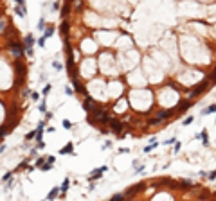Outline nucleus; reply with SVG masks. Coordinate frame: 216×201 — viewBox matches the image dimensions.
<instances>
[{
	"instance_id": "nucleus-1",
	"label": "nucleus",
	"mask_w": 216,
	"mask_h": 201,
	"mask_svg": "<svg viewBox=\"0 0 216 201\" xmlns=\"http://www.w3.org/2000/svg\"><path fill=\"white\" fill-rule=\"evenodd\" d=\"M7 49L13 52L14 58L24 56V52H25V45H24V43H20V41H9L7 43Z\"/></svg>"
},
{
	"instance_id": "nucleus-2",
	"label": "nucleus",
	"mask_w": 216,
	"mask_h": 201,
	"mask_svg": "<svg viewBox=\"0 0 216 201\" xmlns=\"http://www.w3.org/2000/svg\"><path fill=\"white\" fill-rule=\"evenodd\" d=\"M14 70H16V84H20V79L24 81L25 77V65L20 61H14Z\"/></svg>"
},
{
	"instance_id": "nucleus-3",
	"label": "nucleus",
	"mask_w": 216,
	"mask_h": 201,
	"mask_svg": "<svg viewBox=\"0 0 216 201\" xmlns=\"http://www.w3.org/2000/svg\"><path fill=\"white\" fill-rule=\"evenodd\" d=\"M24 45H25V54L33 56V45H34V36L33 34H27L24 38Z\"/></svg>"
},
{
	"instance_id": "nucleus-4",
	"label": "nucleus",
	"mask_w": 216,
	"mask_h": 201,
	"mask_svg": "<svg viewBox=\"0 0 216 201\" xmlns=\"http://www.w3.org/2000/svg\"><path fill=\"white\" fill-rule=\"evenodd\" d=\"M106 171H108V167H106V165H101V167L94 169V171L88 174V180H90V182H94V180H99V178L103 176V172H106Z\"/></svg>"
},
{
	"instance_id": "nucleus-5",
	"label": "nucleus",
	"mask_w": 216,
	"mask_h": 201,
	"mask_svg": "<svg viewBox=\"0 0 216 201\" xmlns=\"http://www.w3.org/2000/svg\"><path fill=\"white\" fill-rule=\"evenodd\" d=\"M173 115H175V110H160L159 113H157V119L162 122V120H166V119H171Z\"/></svg>"
},
{
	"instance_id": "nucleus-6",
	"label": "nucleus",
	"mask_w": 216,
	"mask_h": 201,
	"mask_svg": "<svg viewBox=\"0 0 216 201\" xmlns=\"http://www.w3.org/2000/svg\"><path fill=\"white\" fill-rule=\"evenodd\" d=\"M72 83H74V90L78 92V94H83V95H86V88L78 81V77L76 76H72Z\"/></svg>"
},
{
	"instance_id": "nucleus-7",
	"label": "nucleus",
	"mask_w": 216,
	"mask_h": 201,
	"mask_svg": "<svg viewBox=\"0 0 216 201\" xmlns=\"http://www.w3.org/2000/svg\"><path fill=\"white\" fill-rule=\"evenodd\" d=\"M108 128H110L112 131H115V133H119V131H122V128H124V126H122V122H121V120L112 119V120H110V124H108Z\"/></svg>"
},
{
	"instance_id": "nucleus-8",
	"label": "nucleus",
	"mask_w": 216,
	"mask_h": 201,
	"mask_svg": "<svg viewBox=\"0 0 216 201\" xmlns=\"http://www.w3.org/2000/svg\"><path fill=\"white\" fill-rule=\"evenodd\" d=\"M59 154H74V144L69 142L65 147H61V149H59Z\"/></svg>"
},
{
	"instance_id": "nucleus-9",
	"label": "nucleus",
	"mask_w": 216,
	"mask_h": 201,
	"mask_svg": "<svg viewBox=\"0 0 216 201\" xmlns=\"http://www.w3.org/2000/svg\"><path fill=\"white\" fill-rule=\"evenodd\" d=\"M69 187H70V178H65V180H63V183H61V187H59V190H61V196H65V194H67Z\"/></svg>"
},
{
	"instance_id": "nucleus-10",
	"label": "nucleus",
	"mask_w": 216,
	"mask_h": 201,
	"mask_svg": "<svg viewBox=\"0 0 216 201\" xmlns=\"http://www.w3.org/2000/svg\"><path fill=\"white\" fill-rule=\"evenodd\" d=\"M69 29H70V24H69L67 20H63V22H61V25H59V31H61V34L65 36V34L69 32Z\"/></svg>"
},
{
	"instance_id": "nucleus-11",
	"label": "nucleus",
	"mask_w": 216,
	"mask_h": 201,
	"mask_svg": "<svg viewBox=\"0 0 216 201\" xmlns=\"http://www.w3.org/2000/svg\"><path fill=\"white\" fill-rule=\"evenodd\" d=\"M54 31H56V27H54L52 24H49V25L45 27V32H43V36H45V38H51V36L54 34Z\"/></svg>"
},
{
	"instance_id": "nucleus-12",
	"label": "nucleus",
	"mask_w": 216,
	"mask_h": 201,
	"mask_svg": "<svg viewBox=\"0 0 216 201\" xmlns=\"http://www.w3.org/2000/svg\"><path fill=\"white\" fill-rule=\"evenodd\" d=\"M59 194H61V190H59V187H54V189H52V190H51V192L47 194V199H54V197H58Z\"/></svg>"
},
{
	"instance_id": "nucleus-13",
	"label": "nucleus",
	"mask_w": 216,
	"mask_h": 201,
	"mask_svg": "<svg viewBox=\"0 0 216 201\" xmlns=\"http://www.w3.org/2000/svg\"><path fill=\"white\" fill-rule=\"evenodd\" d=\"M209 113H216V104H211L202 110V115H209Z\"/></svg>"
},
{
	"instance_id": "nucleus-14",
	"label": "nucleus",
	"mask_w": 216,
	"mask_h": 201,
	"mask_svg": "<svg viewBox=\"0 0 216 201\" xmlns=\"http://www.w3.org/2000/svg\"><path fill=\"white\" fill-rule=\"evenodd\" d=\"M200 138H202L204 146H207V144H209V137H207V129H202V133H200Z\"/></svg>"
},
{
	"instance_id": "nucleus-15",
	"label": "nucleus",
	"mask_w": 216,
	"mask_h": 201,
	"mask_svg": "<svg viewBox=\"0 0 216 201\" xmlns=\"http://www.w3.org/2000/svg\"><path fill=\"white\" fill-rule=\"evenodd\" d=\"M45 162H47V158H43V156H38V158H36V164H34V165H36V169H40Z\"/></svg>"
},
{
	"instance_id": "nucleus-16",
	"label": "nucleus",
	"mask_w": 216,
	"mask_h": 201,
	"mask_svg": "<svg viewBox=\"0 0 216 201\" xmlns=\"http://www.w3.org/2000/svg\"><path fill=\"white\" fill-rule=\"evenodd\" d=\"M157 146H159V144H157V142L153 140V142H151L149 146H146V147H144V153H149V151H153V149H155Z\"/></svg>"
},
{
	"instance_id": "nucleus-17",
	"label": "nucleus",
	"mask_w": 216,
	"mask_h": 201,
	"mask_svg": "<svg viewBox=\"0 0 216 201\" xmlns=\"http://www.w3.org/2000/svg\"><path fill=\"white\" fill-rule=\"evenodd\" d=\"M13 174H14V171H9V172H6V174H4V176H2V180H4V182H6V183H7V182H9V180H11V178H13Z\"/></svg>"
},
{
	"instance_id": "nucleus-18",
	"label": "nucleus",
	"mask_w": 216,
	"mask_h": 201,
	"mask_svg": "<svg viewBox=\"0 0 216 201\" xmlns=\"http://www.w3.org/2000/svg\"><path fill=\"white\" fill-rule=\"evenodd\" d=\"M205 178H209V180H216V171H211V172H202Z\"/></svg>"
},
{
	"instance_id": "nucleus-19",
	"label": "nucleus",
	"mask_w": 216,
	"mask_h": 201,
	"mask_svg": "<svg viewBox=\"0 0 216 201\" xmlns=\"http://www.w3.org/2000/svg\"><path fill=\"white\" fill-rule=\"evenodd\" d=\"M45 20H43V18H40V22H38V31H45Z\"/></svg>"
},
{
	"instance_id": "nucleus-20",
	"label": "nucleus",
	"mask_w": 216,
	"mask_h": 201,
	"mask_svg": "<svg viewBox=\"0 0 216 201\" xmlns=\"http://www.w3.org/2000/svg\"><path fill=\"white\" fill-rule=\"evenodd\" d=\"M51 88H52V86H51V83H47L45 86H43V90H41V94H43V95H49V92H51Z\"/></svg>"
},
{
	"instance_id": "nucleus-21",
	"label": "nucleus",
	"mask_w": 216,
	"mask_h": 201,
	"mask_svg": "<svg viewBox=\"0 0 216 201\" xmlns=\"http://www.w3.org/2000/svg\"><path fill=\"white\" fill-rule=\"evenodd\" d=\"M45 40H47L45 36H41V38H38V41H36V45H38V47H45Z\"/></svg>"
},
{
	"instance_id": "nucleus-22",
	"label": "nucleus",
	"mask_w": 216,
	"mask_h": 201,
	"mask_svg": "<svg viewBox=\"0 0 216 201\" xmlns=\"http://www.w3.org/2000/svg\"><path fill=\"white\" fill-rule=\"evenodd\" d=\"M33 138H36V131H29L25 135V140H33Z\"/></svg>"
},
{
	"instance_id": "nucleus-23",
	"label": "nucleus",
	"mask_w": 216,
	"mask_h": 201,
	"mask_svg": "<svg viewBox=\"0 0 216 201\" xmlns=\"http://www.w3.org/2000/svg\"><path fill=\"white\" fill-rule=\"evenodd\" d=\"M40 169H41V171H51V169H52V164H49V162H45V164H43V165H41Z\"/></svg>"
},
{
	"instance_id": "nucleus-24",
	"label": "nucleus",
	"mask_w": 216,
	"mask_h": 201,
	"mask_svg": "<svg viewBox=\"0 0 216 201\" xmlns=\"http://www.w3.org/2000/svg\"><path fill=\"white\" fill-rule=\"evenodd\" d=\"M38 110L41 111V113H45V111H47V104H45V101H43V102H40V106H38Z\"/></svg>"
},
{
	"instance_id": "nucleus-25",
	"label": "nucleus",
	"mask_w": 216,
	"mask_h": 201,
	"mask_svg": "<svg viewBox=\"0 0 216 201\" xmlns=\"http://www.w3.org/2000/svg\"><path fill=\"white\" fill-rule=\"evenodd\" d=\"M31 99H33L34 102H38V101H40V94H38V92H31Z\"/></svg>"
},
{
	"instance_id": "nucleus-26",
	"label": "nucleus",
	"mask_w": 216,
	"mask_h": 201,
	"mask_svg": "<svg viewBox=\"0 0 216 201\" xmlns=\"http://www.w3.org/2000/svg\"><path fill=\"white\" fill-rule=\"evenodd\" d=\"M52 66H54L56 70H63V65H61L59 61H54V63H52Z\"/></svg>"
},
{
	"instance_id": "nucleus-27",
	"label": "nucleus",
	"mask_w": 216,
	"mask_h": 201,
	"mask_svg": "<svg viewBox=\"0 0 216 201\" xmlns=\"http://www.w3.org/2000/svg\"><path fill=\"white\" fill-rule=\"evenodd\" d=\"M112 199H126V194H114Z\"/></svg>"
},
{
	"instance_id": "nucleus-28",
	"label": "nucleus",
	"mask_w": 216,
	"mask_h": 201,
	"mask_svg": "<svg viewBox=\"0 0 216 201\" xmlns=\"http://www.w3.org/2000/svg\"><path fill=\"white\" fill-rule=\"evenodd\" d=\"M63 128H65V129H70V128H72V122H70V120H63Z\"/></svg>"
},
{
	"instance_id": "nucleus-29",
	"label": "nucleus",
	"mask_w": 216,
	"mask_h": 201,
	"mask_svg": "<svg viewBox=\"0 0 216 201\" xmlns=\"http://www.w3.org/2000/svg\"><path fill=\"white\" fill-rule=\"evenodd\" d=\"M110 147H112V142H110V140H108V142H104V144L101 146V149H103V151H104V149H110Z\"/></svg>"
},
{
	"instance_id": "nucleus-30",
	"label": "nucleus",
	"mask_w": 216,
	"mask_h": 201,
	"mask_svg": "<svg viewBox=\"0 0 216 201\" xmlns=\"http://www.w3.org/2000/svg\"><path fill=\"white\" fill-rule=\"evenodd\" d=\"M193 122V117H187V119H184V122H182V126H189Z\"/></svg>"
},
{
	"instance_id": "nucleus-31",
	"label": "nucleus",
	"mask_w": 216,
	"mask_h": 201,
	"mask_svg": "<svg viewBox=\"0 0 216 201\" xmlns=\"http://www.w3.org/2000/svg\"><path fill=\"white\" fill-rule=\"evenodd\" d=\"M47 162L54 165V162H56V158H54V156H52V154H49V156H47Z\"/></svg>"
},
{
	"instance_id": "nucleus-32",
	"label": "nucleus",
	"mask_w": 216,
	"mask_h": 201,
	"mask_svg": "<svg viewBox=\"0 0 216 201\" xmlns=\"http://www.w3.org/2000/svg\"><path fill=\"white\" fill-rule=\"evenodd\" d=\"M16 4H18V6H22V7L25 9V0H16ZM25 11H27V9H25Z\"/></svg>"
},
{
	"instance_id": "nucleus-33",
	"label": "nucleus",
	"mask_w": 216,
	"mask_h": 201,
	"mask_svg": "<svg viewBox=\"0 0 216 201\" xmlns=\"http://www.w3.org/2000/svg\"><path fill=\"white\" fill-rule=\"evenodd\" d=\"M180 147H182V144H180V142H175V153H178Z\"/></svg>"
},
{
	"instance_id": "nucleus-34",
	"label": "nucleus",
	"mask_w": 216,
	"mask_h": 201,
	"mask_svg": "<svg viewBox=\"0 0 216 201\" xmlns=\"http://www.w3.org/2000/svg\"><path fill=\"white\" fill-rule=\"evenodd\" d=\"M52 117H54L52 111H45V119H52Z\"/></svg>"
},
{
	"instance_id": "nucleus-35",
	"label": "nucleus",
	"mask_w": 216,
	"mask_h": 201,
	"mask_svg": "<svg viewBox=\"0 0 216 201\" xmlns=\"http://www.w3.org/2000/svg\"><path fill=\"white\" fill-rule=\"evenodd\" d=\"M6 29V20H0V31Z\"/></svg>"
},
{
	"instance_id": "nucleus-36",
	"label": "nucleus",
	"mask_w": 216,
	"mask_h": 201,
	"mask_svg": "<svg viewBox=\"0 0 216 201\" xmlns=\"http://www.w3.org/2000/svg\"><path fill=\"white\" fill-rule=\"evenodd\" d=\"M36 147H38V149H43V147H45V142H43V140H40V142H38V146H36Z\"/></svg>"
},
{
	"instance_id": "nucleus-37",
	"label": "nucleus",
	"mask_w": 216,
	"mask_h": 201,
	"mask_svg": "<svg viewBox=\"0 0 216 201\" xmlns=\"http://www.w3.org/2000/svg\"><path fill=\"white\" fill-rule=\"evenodd\" d=\"M65 94H67V95H72L74 92H72V88H69V86H67V88H65Z\"/></svg>"
},
{
	"instance_id": "nucleus-38",
	"label": "nucleus",
	"mask_w": 216,
	"mask_h": 201,
	"mask_svg": "<svg viewBox=\"0 0 216 201\" xmlns=\"http://www.w3.org/2000/svg\"><path fill=\"white\" fill-rule=\"evenodd\" d=\"M59 7H61V6H59V2H54V4H52V9H56V11H58Z\"/></svg>"
},
{
	"instance_id": "nucleus-39",
	"label": "nucleus",
	"mask_w": 216,
	"mask_h": 201,
	"mask_svg": "<svg viewBox=\"0 0 216 201\" xmlns=\"http://www.w3.org/2000/svg\"><path fill=\"white\" fill-rule=\"evenodd\" d=\"M24 95L27 97V95H31V90H29V88H25V90H24Z\"/></svg>"
},
{
	"instance_id": "nucleus-40",
	"label": "nucleus",
	"mask_w": 216,
	"mask_h": 201,
	"mask_svg": "<svg viewBox=\"0 0 216 201\" xmlns=\"http://www.w3.org/2000/svg\"><path fill=\"white\" fill-rule=\"evenodd\" d=\"M128 151H130V149H126V147H121V149H119V153H121V154H122V153H128Z\"/></svg>"
}]
</instances>
